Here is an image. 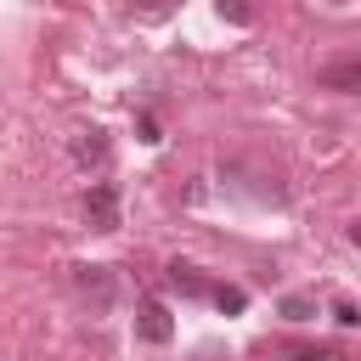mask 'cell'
Segmentation results:
<instances>
[{"instance_id": "obj_3", "label": "cell", "mask_w": 361, "mask_h": 361, "mask_svg": "<svg viewBox=\"0 0 361 361\" xmlns=\"http://www.w3.org/2000/svg\"><path fill=\"white\" fill-rule=\"evenodd\" d=\"M316 85H322V90H344V96H361V56H350V62H327V68L316 73Z\"/></svg>"}, {"instance_id": "obj_7", "label": "cell", "mask_w": 361, "mask_h": 361, "mask_svg": "<svg viewBox=\"0 0 361 361\" xmlns=\"http://www.w3.org/2000/svg\"><path fill=\"white\" fill-rule=\"evenodd\" d=\"M276 316H282V322H310V316H316V305H310L305 293H288V299L276 305Z\"/></svg>"}, {"instance_id": "obj_9", "label": "cell", "mask_w": 361, "mask_h": 361, "mask_svg": "<svg viewBox=\"0 0 361 361\" xmlns=\"http://www.w3.org/2000/svg\"><path fill=\"white\" fill-rule=\"evenodd\" d=\"M214 305H220V310H231V316H237V310H243V305H248V293H243V288H214Z\"/></svg>"}, {"instance_id": "obj_2", "label": "cell", "mask_w": 361, "mask_h": 361, "mask_svg": "<svg viewBox=\"0 0 361 361\" xmlns=\"http://www.w3.org/2000/svg\"><path fill=\"white\" fill-rule=\"evenodd\" d=\"M135 333H141L147 344H169V338H175V322H169V310H164L158 299H141V305H135Z\"/></svg>"}, {"instance_id": "obj_4", "label": "cell", "mask_w": 361, "mask_h": 361, "mask_svg": "<svg viewBox=\"0 0 361 361\" xmlns=\"http://www.w3.org/2000/svg\"><path fill=\"white\" fill-rule=\"evenodd\" d=\"M102 158H107V135H102V130H79V135H73V164L90 169V164H102Z\"/></svg>"}, {"instance_id": "obj_13", "label": "cell", "mask_w": 361, "mask_h": 361, "mask_svg": "<svg viewBox=\"0 0 361 361\" xmlns=\"http://www.w3.org/2000/svg\"><path fill=\"white\" fill-rule=\"evenodd\" d=\"M333 6H344V0H333Z\"/></svg>"}, {"instance_id": "obj_5", "label": "cell", "mask_w": 361, "mask_h": 361, "mask_svg": "<svg viewBox=\"0 0 361 361\" xmlns=\"http://www.w3.org/2000/svg\"><path fill=\"white\" fill-rule=\"evenodd\" d=\"M79 288H85L96 305H107V299H113V276H107V265H79Z\"/></svg>"}, {"instance_id": "obj_10", "label": "cell", "mask_w": 361, "mask_h": 361, "mask_svg": "<svg viewBox=\"0 0 361 361\" xmlns=\"http://www.w3.org/2000/svg\"><path fill=\"white\" fill-rule=\"evenodd\" d=\"M288 361H344V355H338V350H310V344H299Z\"/></svg>"}, {"instance_id": "obj_11", "label": "cell", "mask_w": 361, "mask_h": 361, "mask_svg": "<svg viewBox=\"0 0 361 361\" xmlns=\"http://www.w3.org/2000/svg\"><path fill=\"white\" fill-rule=\"evenodd\" d=\"M333 322H338V327H355V322H361V310H355L350 299H338V305H333Z\"/></svg>"}, {"instance_id": "obj_8", "label": "cell", "mask_w": 361, "mask_h": 361, "mask_svg": "<svg viewBox=\"0 0 361 361\" xmlns=\"http://www.w3.org/2000/svg\"><path fill=\"white\" fill-rule=\"evenodd\" d=\"M214 6H220L226 23H254V6H248V0H214Z\"/></svg>"}, {"instance_id": "obj_6", "label": "cell", "mask_w": 361, "mask_h": 361, "mask_svg": "<svg viewBox=\"0 0 361 361\" xmlns=\"http://www.w3.org/2000/svg\"><path fill=\"white\" fill-rule=\"evenodd\" d=\"M164 276H169V288H175V293H186V299H197V293H203V276H197L192 265H180V259H175Z\"/></svg>"}, {"instance_id": "obj_1", "label": "cell", "mask_w": 361, "mask_h": 361, "mask_svg": "<svg viewBox=\"0 0 361 361\" xmlns=\"http://www.w3.org/2000/svg\"><path fill=\"white\" fill-rule=\"evenodd\" d=\"M85 226L90 231H118V186L113 180H96L85 192Z\"/></svg>"}, {"instance_id": "obj_12", "label": "cell", "mask_w": 361, "mask_h": 361, "mask_svg": "<svg viewBox=\"0 0 361 361\" xmlns=\"http://www.w3.org/2000/svg\"><path fill=\"white\" fill-rule=\"evenodd\" d=\"M350 243H355V248H361V220H355V226H350Z\"/></svg>"}]
</instances>
